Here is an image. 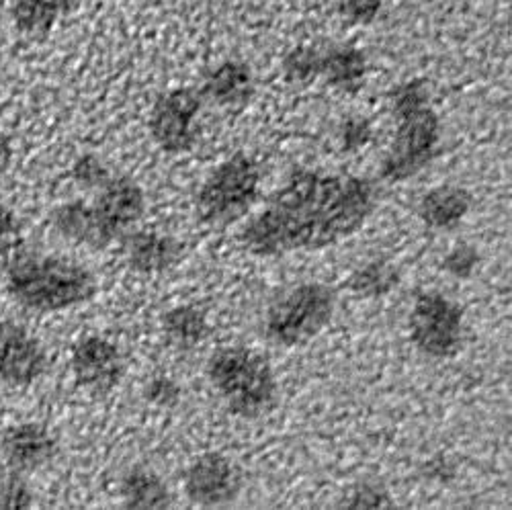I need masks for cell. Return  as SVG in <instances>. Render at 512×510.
Segmentation results:
<instances>
[{"label": "cell", "mask_w": 512, "mask_h": 510, "mask_svg": "<svg viewBox=\"0 0 512 510\" xmlns=\"http://www.w3.org/2000/svg\"><path fill=\"white\" fill-rule=\"evenodd\" d=\"M373 203L375 189L367 179L300 168L244 228L242 242L259 257L326 248L357 232Z\"/></svg>", "instance_id": "obj_1"}, {"label": "cell", "mask_w": 512, "mask_h": 510, "mask_svg": "<svg viewBox=\"0 0 512 510\" xmlns=\"http://www.w3.org/2000/svg\"><path fill=\"white\" fill-rule=\"evenodd\" d=\"M7 289L23 308L58 312L89 302L97 293V281L76 263L19 250L7 261Z\"/></svg>", "instance_id": "obj_2"}, {"label": "cell", "mask_w": 512, "mask_h": 510, "mask_svg": "<svg viewBox=\"0 0 512 510\" xmlns=\"http://www.w3.org/2000/svg\"><path fill=\"white\" fill-rule=\"evenodd\" d=\"M394 111L398 132L381 175L388 181H404L433 158L439 142V117L429 105V89L424 80H410L396 89Z\"/></svg>", "instance_id": "obj_3"}, {"label": "cell", "mask_w": 512, "mask_h": 510, "mask_svg": "<svg viewBox=\"0 0 512 510\" xmlns=\"http://www.w3.org/2000/svg\"><path fill=\"white\" fill-rule=\"evenodd\" d=\"M207 375L234 414L254 418L275 402V377L256 351L228 347L209 359Z\"/></svg>", "instance_id": "obj_4"}, {"label": "cell", "mask_w": 512, "mask_h": 510, "mask_svg": "<svg viewBox=\"0 0 512 510\" xmlns=\"http://www.w3.org/2000/svg\"><path fill=\"white\" fill-rule=\"evenodd\" d=\"M259 181V166L246 154L238 152L222 162L199 189V222L220 228L240 220L259 193Z\"/></svg>", "instance_id": "obj_5"}, {"label": "cell", "mask_w": 512, "mask_h": 510, "mask_svg": "<svg viewBox=\"0 0 512 510\" xmlns=\"http://www.w3.org/2000/svg\"><path fill=\"white\" fill-rule=\"evenodd\" d=\"M334 293L322 283L295 287L273 304L267 316V338L281 347L308 343L330 322Z\"/></svg>", "instance_id": "obj_6"}, {"label": "cell", "mask_w": 512, "mask_h": 510, "mask_svg": "<svg viewBox=\"0 0 512 510\" xmlns=\"http://www.w3.org/2000/svg\"><path fill=\"white\" fill-rule=\"evenodd\" d=\"M412 343L426 357L445 359L457 353L463 332V310L441 293H422L410 312Z\"/></svg>", "instance_id": "obj_7"}, {"label": "cell", "mask_w": 512, "mask_h": 510, "mask_svg": "<svg viewBox=\"0 0 512 510\" xmlns=\"http://www.w3.org/2000/svg\"><path fill=\"white\" fill-rule=\"evenodd\" d=\"M201 109V95L193 89H175L158 97L150 115V134L168 154L193 146V121Z\"/></svg>", "instance_id": "obj_8"}, {"label": "cell", "mask_w": 512, "mask_h": 510, "mask_svg": "<svg viewBox=\"0 0 512 510\" xmlns=\"http://www.w3.org/2000/svg\"><path fill=\"white\" fill-rule=\"evenodd\" d=\"M48 371V355L21 324L0 322V381L11 388L31 386Z\"/></svg>", "instance_id": "obj_9"}, {"label": "cell", "mask_w": 512, "mask_h": 510, "mask_svg": "<svg viewBox=\"0 0 512 510\" xmlns=\"http://www.w3.org/2000/svg\"><path fill=\"white\" fill-rule=\"evenodd\" d=\"M72 371L80 388L105 396L123 377V359L107 338L87 336L72 351Z\"/></svg>", "instance_id": "obj_10"}, {"label": "cell", "mask_w": 512, "mask_h": 510, "mask_svg": "<svg viewBox=\"0 0 512 510\" xmlns=\"http://www.w3.org/2000/svg\"><path fill=\"white\" fill-rule=\"evenodd\" d=\"M240 490V474L230 459L220 453L199 457L187 472L185 492L191 502L203 506L226 504Z\"/></svg>", "instance_id": "obj_11"}, {"label": "cell", "mask_w": 512, "mask_h": 510, "mask_svg": "<svg viewBox=\"0 0 512 510\" xmlns=\"http://www.w3.org/2000/svg\"><path fill=\"white\" fill-rule=\"evenodd\" d=\"M93 207L101 226L109 238L115 240L144 216L146 199L138 183L127 177H117L101 187Z\"/></svg>", "instance_id": "obj_12"}, {"label": "cell", "mask_w": 512, "mask_h": 510, "mask_svg": "<svg viewBox=\"0 0 512 510\" xmlns=\"http://www.w3.org/2000/svg\"><path fill=\"white\" fill-rule=\"evenodd\" d=\"M58 451L54 435L37 422H23L7 429L3 457L15 474H31L54 459Z\"/></svg>", "instance_id": "obj_13"}, {"label": "cell", "mask_w": 512, "mask_h": 510, "mask_svg": "<svg viewBox=\"0 0 512 510\" xmlns=\"http://www.w3.org/2000/svg\"><path fill=\"white\" fill-rule=\"evenodd\" d=\"M127 263L138 273H162L173 267L181 257V244L173 236L156 232H138L125 242Z\"/></svg>", "instance_id": "obj_14"}, {"label": "cell", "mask_w": 512, "mask_h": 510, "mask_svg": "<svg viewBox=\"0 0 512 510\" xmlns=\"http://www.w3.org/2000/svg\"><path fill=\"white\" fill-rule=\"evenodd\" d=\"M254 93V78L244 62H224L213 68L203 84L201 97H207L222 107H242Z\"/></svg>", "instance_id": "obj_15"}, {"label": "cell", "mask_w": 512, "mask_h": 510, "mask_svg": "<svg viewBox=\"0 0 512 510\" xmlns=\"http://www.w3.org/2000/svg\"><path fill=\"white\" fill-rule=\"evenodd\" d=\"M52 224L58 234L76 244L105 248L113 242L101 226L95 214V207L87 205L84 201H72L56 207L52 211Z\"/></svg>", "instance_id": "obj_16"}, {"label": "cell", "mask_w": 512, "mask_h": 510, "mask_svg": "<svg viewBox=\"0 0 512 510\" xmlns=\"http://www.w3.org/2000/svg\"><path fill=\"white\" fill-rule=\"evenodd\" d=\"M78 3L80 0H13L11 19L21 35L44 37L68 17Z\"/></svg>", "instance_id": "obj_17"}, {"label": "cell", "mask_w": 512, "mask_h": 510, "mask_svg": "<svg viewBox=\"0 0 512 510\" xmlns=\"http://www.w3.org/2000/svg\"><path fill=\"white\" fill-rule=\"evenodd\" d=\"M320 74L332 87L345 93H357L367 76V56L353 46L320 50Z\"/></svg>", "instance_id": "obj_18"}, {"label": "cell", "mask_w": 512, "mask_h": 510, "mask_svg": "<svg viewBox=\"0 0 512 510\" xmlns=\"http://www.w3.org/2000/svg\"><path fill=\"white\" fill-rule=\"evenodd\" d=\"M472 207V197L459 187H437L426 193L420 201L418 214L429 228L449 230L457 226Z\"/></svg>", "instance_id": "obj_19"}, {"label": "cell", "mask_w": 512, "mask_h": 510, "mask_svg": "<svg viewBox=\"0 0 512 510\" xmlns=\"http://www.w3.org/2000/svg\"><path fill=\"white\" fill-rule=\"evenodd\" d=\"M123 504L132 510H160L170 506L166 484L146 467H134L121 484Z\"/></svg>", "instance_id": "obj_20"}, {"label": "cell", "mask_w": 512, "mask_h": 510, "mask_svg": "<svg viewBox=\"0 0 512 510\" xmlns=\"http://www.w3.org/2000/svg\"><path fill=\"white\" fill-rule=\"evenodd\" d=\"M164 330L173 343L181 347H195L205 338L207 322L205 316L195 308H175L164 314Z\"/></svg>", "instance_id": "obj_21"}, {"label": "cell", "mask_w": 512, "mask_h": 510, "mask_svg": "<svg viewBox=\"0 0 512 510\" xmlns=\"http://www.w3.org/2000/svg\"><path fill=\"white\" fill-rule=\"evenodd\" d=\"M398 283H400V273L396 267H392L390 263L375 261L355 271V275L349 281V287L359 295L375 297V295L392 291Z\"/></svg>", "instance_id": "obj_22"}, {"label": "cell", "mask_w": 512, "mask_h": 510, "mask_svg": "<svg viewBox=\"0 0 512 510\" xmlns=\"http://www.w3.org/2000/svg\"><path fill=\"white\" fill-rule=\"evenodd\" d=\"M283 70L293 82H308L314 76H320V50L310 46L291 50L283 60Z\"/></svg>", "instance_id": "obj_23"}, {"label": "cell", "mask_w": 512, "mask_h": 510, "mask_svg": "<svg viewBox=\"0 0 512 510\" xmlns=\"http://www.w3.org/2000/svg\"><path fill=\"white\" fill-rule=\"evenodd\" d=\"M72 179L84 189H101L111 179L109 168L95 154L80 156L72 166Z\"/></svg>", "instance_id": "obj_24"}, {"label": "cell", "mask_w": 512, "mask_h": 510, "mask_svg": "<svg viewBox=\"0 0 512 510\" xmlns=\"http://www.w3.org/2000/svg\"><path fill=\"white\" fill-rule=\"evenodd\" d=\"M23 250V228L13 209L0 205V259L5 263Z\"/></svg>", "instance_id": "obj_25"}, {"label": "cell", "mask_w": 512, "mask_h": 510, "mask_svg": "<svg viewBox=\"0 0 512 510\" xmlns=\"http://www.w3.org/2000/svg\"><path fill=\"white\" fill-rule=\"evenodd\" d=\"M33 506V492L21 474L11 472L0 482V510H23Z\"/></svg>", "instance_id": "obj_26"}, {"label": "cell", "mask_w": 512, "mask_h": 510, "mask_svg": "<svg viewBox=\"0 0 512 510\" xmlns=\"http://www.w3.org/2000/svg\"><path fill=\"white\" fill-rule=\"evenodd\" d=\"M383 11L381 0H340L338 13L351 25H371Z\"/></svg>", "instance_id": "obj_27"}, {"label": "cell", "mask_w": 512, "mask_h": 510, "mask_svg": "<svg viewBox=\"0 0 512 510\" xmlns=\"http://www.w3.org/2000/svg\"><path fill=\"white\" fill-rule=\"evenodd\" d=\"M478 263H480L478 250L472 248V246H467V244H459V246H455L449 252V257L445 259V269L451 275L469 277V275H472V271L476 269Z\"/></svg>", "instance_id": "obj_28"}, {"label": "cell", "mask_w": 512, "mask_h": 510, "mask_svg": "<svg viewBox=\"0 0 512 510\" xmlns=\"http://www.w3.org/2000/svg\"><path fill=\"white\" fill-rule=\"evenodd\" d=\"M146 400L150 404H156V406H164V408H170V406H177L179 398H181V390L179 386L175 384V381H170L166 377H156L152 379L150 384L146 386Z\"/></svg>", "instance_id": "obj_29"}, {"label": "cell", "mask_w": 512, "mask_h": 510, "mask_svg": "<svg viewBox=\"0 0 512 510\" xmlns=\"http://www.w3.org/2000/svg\"><path fill=\"white\" fill-rule=\"evenodd\" d=\"M345 506H351V508H392L394 502L381 488L371 486V484H363L353 492L351 500L345 502Z\"/></svg>", "instance_id": "obj_30"}, {"label": "cell", "mask_w": 512, "mask_h": 510, "mask_svg": "<svg viewBox=\"0 0 512 510\" xmlns=\"http://www.w3.org/2000/svg\"><path fill=\"white\" fill-rule=\"evenodd\" d=\"M371 138V127L365 119H349L343 127V144L347 150H357L365 146Z\"/></svg>", "instance_id": "obj_31"}, {"label": "cell", "mask_w": 512, "mask_h": 510, "mask_svg": "<svg viewBox=\"0 0 512 510\" xmlns=\"http://www.w3.org/2000/svg\"><path fill=\"white\" fill-rule=\"evenodd\" d=\"M13 160V142L7 134L0 132V173H5V170L11 166Z\"/></svg>", "instance_id": "obj_32"}]
</instances>
